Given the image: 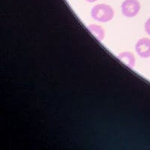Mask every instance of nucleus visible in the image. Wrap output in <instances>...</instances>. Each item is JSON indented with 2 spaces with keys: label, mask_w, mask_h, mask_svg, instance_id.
<instances>
[{
  "label": "nucleus",
  "mask_w": 150,
  "mask_h": 150,
  "mask_svg": "<svg viewBox=\"0 0 150 150\" xmlns=\"http://www.w3.org/2000/svg\"><path fill=\"white\" fill-rule=\"evenodd\" d=\"M87 29L89 33H92L93 36L99 41H102L105 37V31L102 26L97 24H90L87 26Z\"/></svg>",
  "instance_id": "5"
},
{
  "label": "nucleus",
  "mask_w": 150,
  "mask_h": 150,
  "mask_svg": "<svg viewBox=\"0 0 150 150\" xmlns=\"http://www.w3.org/2000/svg\"><path fill=\"white\" fill-rule=\"evenodd\" d=\"M135 50L139 56L142 58L150 57V39L148 38H142L137 41Z\"/></svg>",
  "instance_id": "3"
},
{
  "label": "nucleus",
  "mask_w": 150,
  "mask_h": 150,
  "mask_svg": "<svg viewBox=\"0 0 150 150\" xmlns=\"http://www.w3.org/2000/svg\"><path fill=\"white\" fill-rule=\"evenodd\" d=\"M144 29H145V32L146 33V34L150 36V17H149L146 20V21L145 22V24H144Z\"/></svg>",
  "instance_id": "6"
},
{
  "label": "nucleus",
  "mask_w": 150,
  "mask_h": 150,
  "mask_svg": "<svg viewBox=\"0 0 150 150\" xmlns=\"http://www.w3.org/2000/svg\"><path fill=\"white\" fill-rule=\"evenodd\" d=\"M87 2H90V3H93V2H96L98 0H86Z\"/></svg>",
  "instance_id": "7"
},
{
  "label": "nucleus",
  "mask_w": 150,
  "mask_h": 150,
  "mask_svg": "<svg viewBox=\"0 0 150 150\" xmlns=\"http://www.w3.org/2000/svg\"><path fill=\"white\" fill-rule=\"evenodd\" d=\"M140 2L138 0H124L121 5V11L125 17L131 18L139 14L140 11Z\"/></svg>",
  "instance_id": "2"
},
{
  "label": "nucleus",
  "mask_w": 150,
  "mask_h": 150,
  "mask_svg": "<svg viewBox=\"0 0 150 150\" xmlns=\"http://www.w3.org/2000/svg\"><path fill=\"white\" fill-rule=\"evenodd\" d=\"M117 59L122 62L124 65H126L129 68H134L136 65V58L134 55L129 51H124L119 53Z\"/></svg>",
  "instance_id": "4"
},
{
  "label": "nucleus",
  "mask_w": 150,
  "mask_h": 150,
  "mask_svg": "<svg viewBox=\"0 0 150 150\" xmlns=\"http://www.w3.org/2000/svg\"><path fill=\"white\" fill-rule=\"evenodd\" d=\"M91 16L95 21L100 23H108L114 17V11L108 4H98L91 10Z\"/></svg>",
  "instance_id": "1"
}]
</instances>
